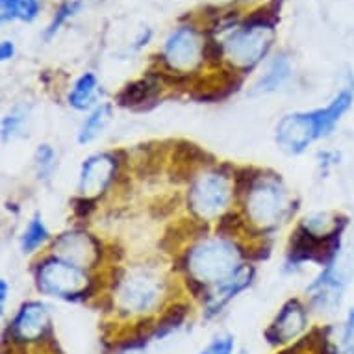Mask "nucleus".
<instances>
[{
    "mask_svg": "<svg viewBox=\"0 0 354 354\" xmlns=\"http://www.w3.org/2000/svg\"><path fill=\"white\" fill-rule=\"evenodd\" d=\"M34 273L35 284L41 293L58 297L64 301H87L89 297L97 295L100 286L99 277L91 279L84 269L58 256L39 261Z\"/></svg>",
    "mask_w": 354,
    "mask_h": 354,
    "instance_id": "obj_1",
    "label": "nucleus"
},
{
    "mask_svg": "<svg viewBox=\"0 0 354 354\" xmlns=\"http://www.w3.org/2000/svg\"><path fill=\"white\" fill-rule=\"evenodd\" d=\"M186 258L187 273L192 277L203 280L204 284L223 282L241 268L239 260L245 258V250L223 239H209L187 250Z\"/></svg>",
    "mask_w": 354,
    "mask_h": 354,
    "instance_id": "obj_2",
    "label": "nucleus"
},
{
    "mask_svg": "<svg viewBox=\"0 0 354 354\" xmlns=\"http://www.w3.org/2000/svg\"><path fill=\"white\" fill-rule=\"evenodd\" d=\"M223 171L217 169L212 173L201 174L193 180L192 189L187 193V204H189L187 208L201 219H212L215 215H219L230 203L232 193L228 186V178L232 174L223 173Z\"/></svg>",
    "mask_w": 354,
    "mask_h": 354,
    "instance_id": "obj_3",
    "label": "nucleus"
},
{
    "mask_svg": "<svg viewBox=\"0 0 354 354\" xmlns=\"http://www.w3.org/2000/svg\"><path fill=\"white\" fill-rule=\"evenodd\" d=\"M247 212L258 227H274L279 219L291 215L295 208L288 206L284 187L280 186V178L274 174L271 180L260 178L256 182L247 195Z\"/></svg>",
    "mask_w": 354,
    "mask_h": 354,
    "instance_id": "obj_4",
    "label": "nucleus"
},
{
    "mask_svg": "<svg viewBox=\"0 0 354 354\" xmlns=\"http://www.w3.org/2000/svg\"><path fill=\"white\" fill-rule=\"evenodd\" d=\"M348 284L347 274L337 268V263H330L323 269V273L306 288L312 306L321 314H332L342 304L343 293Z\"/></svg>",
    "mask_w": 354,
    "mask_h": 354,
    "instance_id": "obj_5",
    "label": "nucleus"
},
{
    "mask_svg": "<svg viewBox=\"0 0 354 354\" xmlns=\"http://www.w3.org/2000/svg\"><path fill=\"white\" fill-rule=\"evenodd\" d=\"M54 252H58L62 260L71 261L82 269L97 268L104 254V247L91 234L67 232L54 241Z\"/></svg>",
    "mask_w": 354,
    "mask_h": 354,
    "instance_id": "obj_6",
    "label": "nucleus"
},
{
    "mask_svg": "<svg viewBox=\"0 0 354 354\" xmlns=\"http://www.w3.org/2000/svg\"><path fill=\"white\" fill-rule=\"evenodd\" d=\"M119 154V152H117ZM117 154L102 152V154H93L86 162L82 163L80 174V192L86 197L97 198L99 195L110 187V184L115 180L117 169H119V160Z\"/></svg>",
    "mask_w": 354,
    "mask_h": 354,
    "instance_id": "obj_7",
    "label": "nucleus"
},
{
    "mask_svg": "<svg viewBox=\"0 0 354 354\" xmlns=\"http://www.w3.org/2000/svg\"><path fill=\"white\" fill-rule=\"evenodd\" d=\"M315 140L319 138L310 111L286 115L277 127V143L288 154H301Z\"/></svg>",
    "mask_w": 354,
    "mask_h": 354,
    "instance_id": "obj_8",
    "label": "nucleus"
},
{
    "mask_svg": "<svg viewBox=\"0 0 354 354\" xmlns=\"http://www.w3.org/2000/svg\"><path fill=\"white\" fill-rule=\"evenodd\" d=\"M50 315L48 308L43 302L30 301L21 306L17 317L13 319L10 332L15 342H37L45 339L50 334Z\"/></svg>",
    "mask_w": 354,
    "mask_h": 354,
    "instance_id": "obj_9",
    "label": "nucleus"
},
{
    "mask_svg": "<svg viewBox=\"0 0 354 354\" xmlns=\"http://www.w3.org/2000/svg\"><path fill=\"white\" fill-rule=\"evenodd\" d=\"M269 47L271 37H263V30L243 28L230 39L228 53L234 67H238L239 73H247L266 56Z\"/></svg>",
    "mask_w": 354,
    "mask_h": 354,
    "instance_id": "obj_10",
    "label": "nucleus"
},
{
    "mask_svg": "<svg viewBox=\"0 0 354 354\" xmlns=\"http://www.w3.org/2000/svg\"><path fill=\"white\" fill-rule=\"evenodd\" d=\"M198 53L203 54V47L198 48L197 32L192 26H184L167 39L163 58L171 69L186 75V71L198 62Z\"/></svg>",
    "mask_w": 354,
    "mask_h": 354,
    "instance_id": "obj_11",
    "label": "nucleus"
},
{
    "mask_svg": "<svg viewBox=\"0 0 354 354\" xmlns=\"http://www.w3.org/2000/svg\"><path fill=\"white\" fill-rule=\"evenodd\" d=\"M119 299L122 308L128 312H147L156 306L160 299L158 280L149 274H136L132 279H124L119 288Z\"/></svg>",
    "mask_w": 354,
    "mask_h": 354,
    "instance_id": "obj_12",
    "label": "nucleus"
},
{
    "mask_svg": "<svg viewBox=\"0 0 354 354\" xmlns=\"http://www.w3.org/2000/svg\"><path fill=\"white\" fill-rule=\"evenodd\" d=\"M306 308L299 299H291L282 306L280 314L273 321V325L266 330V337L271 345H280L295 339L306 328Z\"/></svg>",
    "mask_w": 354,
    "mask_h": 354,
    "instance_id": "obj_13",
    "label": "nucleus"
},
{
    "mask_svg": "<svg viewBox=\"0 0 354 354\" xmlns=\"http://www.w3.org/2000/svg\"><path fill=\"white\" fill-rule=\"evenodd\" d=\"M215 158L189 141H178L173 147V169L169 171L173 182L193 180L197 165H214Z\"/></svg>",
    "mask_w": 354,
    "mask_h": 354,
    "instance_id": "obj_14",
    "label": "nucleus"
},
{
    "mask_svg": "<svg viewBox=\"0 0 354 354\" xmlns=\"http://www.w3.org/2000/svg\"><path fill=\"white\" fill-rule=\"evenodd\" d=\"M254 273L256 269L252 266H241L232 277L219 282V288L214 293H208V297L204 299V302H206V317H214V315L219 314L221 310L227 306L239 291L247 290L254 280Z\"/></svg>",
    "mask_w": 354,
    "mask_h": 354,
    "instance_id": "obj_15",
    "label": "nucleus"
},
{
    "mask_svg": "<svg viewBox=\"0 0 354 354\" xmlns=\"http://www.w3.org/2000/svg\"><path fill=\"white\" fill-rule=\"evenodd\" d=\"M162 91V84L147 73L141 80L130 82L122 87L117 95V104L132 110H149L151 106L158 104L156 99Z\"/></svg>",
    "mask_w": 354,
    "mask_h": 354,
    "instance_id": "obj_16",
    "label": "nucleus"
},
{
    "mask_svg": "<svg viewBox=\"0 0 354 354\" xmlns=\"http://www.w3.org/2000/svg\"><path fill=\"white\" fill-rule=\"evenodd\" d=\"M354 102V86L343 87L342 91L332 99V102L326 108L321 110L310 111V115L314 119L315 130H317V138H325L336 128V124L342 121V117L351 110Z\"/></svg>",
    "mask_w": 354,
    "mask_h": 354,
    "instance_id": "obj_17",
    "label": "nucleus"
},
{
    "mask_svg": "<svg viewBox=\"0 0 354 354\" xmlns=\"http://www.w3.org/2000/svg\"><path fill=\"white\" fill-rule=\"evenodd\" d=\"M111 115H113V108H111V104L97 106V108L89 113V117H86V121H84L80 132H78V141H80L82 145L91 143L95 138H99V136L102 134V130L110 124Z\"/></svg>",
    "mask_w": 354,
    "mask_h": 354,
    "instance_id": "obj_18",
    "label": "nucleus"
},
{
    "mask_svg": "<svg viewBox=\"0 0 354 354\" xmlns=\"http://www.w3.org/2000/svg\"><path fill=\"white\" fill-rule=\"evenodd\" d=\"M291 75V67L288 58L279 56L273 59V64L269 65V71L256 82L254 93H271L274 89H279Z\"/></svg>",
    "mask_w": 354,
    "mask_h": 354,
    "instance_id": "obj_19",
    "label": "nucleus"
},
{
    "mask_svg": "<svg viewBox=\"0 0 354 354\" xmlns=\"http://www.w3.org/2000/svg\"><path fill=\"white\" fill-rule=\"evenodd\" d=\"M284 0H269L266 6H260L249 17L243 21V28L252 30H273L280 19V10H282Z\"/></svg>",
    "mask_w": 354,
    "mask_h": 354,
    "instance_id": "obj_20",
    "label": "nucleus"
},
{
    "mask_svg": "<svg viewBox=\"0 0 354 354\" xmlns=\"http://www.w3.org/2000/svg\"><path fill=\"white\" fill-rule=\"evenodd\" d=\"M97 76L93 73H86L76 80L73 91L69 93V106L75 110H87L95 102V93H97Z\"/></svg>",
    "mask_w": 354,
    "mask_h": 354,
    "instance_id": "obj_21",
    "label": "nucleus"
},
{
    "mask_svg": "<svg viewBox=\"0 0 354 354\" xmlns=\"http://www.w3.org/2000/svg\"><path fill=\"white\" fill-rule=\"evenodd\" d=\"M187 315V306L186 304H173V306L169 308L167 312L162 315V319L158 321L156 325H154V330H152V336L151 337H163L171 334L173 330H176L178 326L184 323Z\"/></svg>",
    "mask_w": 354,
    "mask_h": 354,
    "instance_id": "obj_22",
    "label": "nucleus"
},
{
    "mask_svg": "<svg viewBox=\"0 0 354 354\" xmlns=\"http://www.w3.org/2000/svg\"><path fill=\"white\" fill-rule=\"evenodd\" d=\"M48 239V230L45 223L41 219L39 214L34 215V219L30 221L28 228L24 230L23 239H21V249L23 252H34L37 247L45 243Z\"/></svg>",
    "mask_w": 354,
    "mask_h": 354,
    "instance_id": "obj_23",
    "label": "nucleus"
},
{
    "mask_svg": "<svg viewBox=\"0 0 354 354\" xmlns=\"http://www.w3.org/2000/svg\"><path fill=\"white\" fill-rule=\"evenodd\" d=\"M28 121V108L24 106H15L2 121V140L8 141L10 138L21 134V130L24 128Z\"/></svg>",
    "mask_w": 354,
    "mask_h": 354,
    "instance_id": "obj_24",
    "label": "nucleus"
},
{
    "mask_svg": "<svg viewBox=\"0 0 354 354\" xmlns=\"http://www.w3.org/2000/svg\"><path fill=\"white\" fill-rule=\"evenodd\" d=\"M261 178V171L254 167H241L234 171V197L249 195L254 184Z\"/></svg>",
    "mask_w": 354,
    "mask_h": 354,
    "instance_id": "obj_25",
    "label": "nucleus"
},
{
    "mask_svg": "<svg viewBox=\"0 0 354 354\" xmlns=\"http://www.w3.org/2000/svg\"><path fill=\"white\" fill-rule=\"evenodd\" d=\"M34 162L35 169H37V176L43 180H48L53 176L54 169H56V152L50 145H39L35 151Z\"/></svg>",
    "mask_w": 354,
    "mask_h": 354,
    "instance_id": "obj_26",
    "label": "nucleus"
},
{
    "mask_svg": "<svg viewBox=\"0 0 354 354\" xmlns=\"http://www.w3.org/2000/svg\"><path fill=\"white\" fill-rule=\"evenodd\" d=\"M80 0H71V2H64L62 6L56 10V15L53 17V21H50V24H48L47 32H45V37L47 39H50L56 32H58L59 28H62V24L67 21L69 17H73L78 10H80Z\"/></svg>",
    "mask_w": 354,
    "mask_h": 354,
    "instance_id": "obj_27",
    "label": "nucleus"
},
{
    "mask_svg": "<svg viewBox=\"0 0 354 354\" xmlns=\"http://www.w3.org/2000/svg\"><path fill=\"white\" fill-rule=\"evenodd\" d=\"M245 221L241 219V215L238 212H228V214L221 215L219 225H217V234L223 238H230L243 228Z\"/></svg>",
    "mask_w": 354,
    "mask_h": 354,
    "instance_id": "obj_28",
    "label": "nucleus"
},
{
    "mask_svg": "<svg viewBox=\"0 0 354 354\" xmlns=\"http://www.w3.org/2000/svg\"><path fill=\"white\" fill-rule=\"evenodd\" d=\"M71 206H73V214H75V217H78V219H89L91 214L97 209V198L82 195V197L73 198V201H71Z\"/></svg>",
    "mask_w": 354,
    "mask_h": 354,
    "instance_id": "obj_29",
    "label": "nucleus"
},
{
    "mask_svg": "<svg viewBox=\"0 0 354 354\" xmlns=\"http://www.w3.org/2000/svg\"><path fill=\"white\" fill-rule=\"evenodd\" d=\"M223 54H225V48L221 43L214 39V37H208V39L203 43V62L209 65H219L223 62Z\"/></svg>",
    "mask_w": 354,
    "mask_h": 354,
    "instance_id": "obj_30",
    "label": "nucleus"
},
{
    "mask_svg": "<svg viewBox=\"0 0 354 354\" xmlns=\"http://www.w3.org/2000/svg\"><path fill=\"white\" fill-rule=\"evenodd\" d=\"M342 354H354V308H351L343 325Z\"/></svg>",
    "mask_w": 354,
    "mask_h": 354,
    "instance_id": "obj_31",
    "label": "nucleus"
},
{
    "mask_svg": "<svg viewBox=\"0 0 354 354\" xmlns=\"http://www.w3.org/2000/svg\"><path fill=\"white\" fill-rule=\"evenodd\" d=\"M234 351V337L232 336H221L215 337L208 347L204 348L201 354H232Z\"/></svg>",
    "mask_w": 354,
    "mask_h": 354,
    "instance_id": "obj_32",
    "label": "nucleus"
},
{
    "mask_svg": "<svg viewBox=\"0 0 354 354\" xmlns=\"http://www.w3.org/2000/svg\"><path fill=\"white\" fill-rule=\"evenodd\" d=\"M39 10H41L39 0H19L17 19L30 23V21H34V19L37 17Z\"/></svg>",
    "mask_w": 354,
    "mask_h": 354,
    "instance_id": "obj_33",
    "label": "nucleus"
},
{
    "mask_svg": "<svg viewBox=\"0 0 354 354\" xmlns=\"http://www.w3.org/2000/svg\"><path fill=\"white\" fill-rule=\"evenodd\" d=\"M271 249H273L271 241H261L258 247L247 250V252H245V258H249V260H252V261L268 260L269 256H271Z\"/></svg>",
    "mask_w": 354,
    "mask_h": 354,
    "instance_id": "obj_34",
    "label": "nucleus"
},
{
    "mask_svg": "<svg viewBox=\"0 0 354 354\" xmlns=\"http://www.w3.org/2000/svg\"><path fill=\"white\" fill-rule=\"evenodd\" d=\"M17 4L19 0H0V8H2L0 19H2V23L17 19Z\"/></svg>",
    "mask_w": 354,
    "mask_h": 354,
    "instance_id": "obj_35",
    "label": "nucleus"
},
{
    "mask_svg": "<svg viewBox=\"0 0 354 354\" xmlns=\"http://www.w3.org/2000/svg\"><path fill=\"white\" fill-rule=\"evenodd\" d=\"M13 54H15V47H13L12 41H2V45H0V58H2V62L12 59Z\"/></svg>",
    "mask_w": 354,
    "mask_h": 354,
    "instance_id": "obj_36",
    "label": "nucleus"
},
{
    "mask_svg": "<svg viewBox=\"0 0 354 354\" xmlns=\"http://www.w3.org/2000/svg\"><path fill=\"white\" fill-rule=\"evenodd\" d=\"M317 158L321 160V165H325V167H330V165H334V163L339 160V154L337 152H319L317 154ZM339 163V162H337Z\"/></svg>",
    "mask_w": 354,
    "mask_h": 354,
    "instance_id": "obj_37",
    "label": "nucleus"
},
{
    "mask_svg": "<svg viewBox=\"0 0 354 354\" xmlns=\"http://www.w3.org/2000/svg\"><path fill=\"white\" fill-rule=\"evenodd\" d=\"M6 297H8V282L6 280H2V282H0V301H2V304L6 302Z\"/></svg>",
    "mask_w": 354,
    "mask_h": 354,
    "instance_id": "obj_38",
    "label": "nucleus"
},
{
    "mask_svg": "<svg viewBox=\"0 0 354 354\" xmlns=\"http://www.w3.org/2000/svg\"><path fill=\"white\" fill-rule=\"evenodd\" d=\"M151 35H152V32L149 30V32L143 35V37H140V39H138V45H136V48H140V47H143V45H147V41L151 39Z\"/></svg>",
    "mask_w": 354,
    "mask_h": 354,
    "instance_id": "obj_39",
    "label": "nucleus"
}]
</instances>
